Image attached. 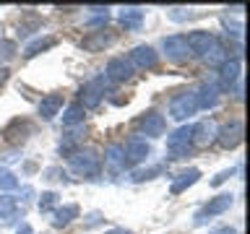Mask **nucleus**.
<instances>
[{
    "instance_id": "nucleus-1",
    "label": "nucleus",
    "mask_w": 250,
    "mask_h": 234,
    "mask_svg": "<svg viewBox=\"0 0 250 234\" xmlns=\"http://www.w3.org/2000/svg\"><path fill=\"white\" fill-rule=\"evenodd\" d=\"M68 167L73 175H81V177H94L99 175V167H102V159L97 151L86 148V151H76L68 156Z\"/></svg>"
},
{
    "instance_id": "nucleus-2",
    "label": "nucleus",
    "mask_w": 250,
    "mask_h": 234,
    "mask_svg": "<svg viewBox=\"0 0 250 234\" xmlns=\"http://www.w3.org/2000/svg\"><path fill=\"white\" fill-rule=\"evenodd\" d=\"M190 136H193V125H183V128H177L172 136L167 138V148L172 154V159H183V156L190 154Z\"/></svg>"
},
{
    "instance_id": "nucleus-3",
    "label": "nucleus",
    "mask_w": 250,
    "mask_h": 234,
    "mask_svg": "<svg viewBox=\"0 0 250 234\" xmlns=\"http://www.w3.org/2000/svg\"><path fill=\"white\" fill-rule=\"evenodd\" d=\"M195 109H198L195 94H193V91H183V94H177V97L172 99L169 117H172V120H188L190 115H195Z\"/></svg>"
},
{
    "instance_id": "nucleus-4",
    "label": "nucleus",
    "mask_w": 250,
    "mask_h": 234,
    "mask_svg": "<svg viewBox=\"0 0 250 234\" xmlns=\"http://www.w3.org/2000/svg\"><path fill=\"white\" fill-rule=\"evenodd\" d=\"M164 128H167V122H164V117L159 112H154V109H148V112H144L136 120V130L138 133H144V136L148 138H159Z\"/></svg>"
},
{
    "instance_id": "nucleus-5",
    "label": "nucleus",
    "mask_w": 250,
    "mask_h": 234,
    "mask_svg": "<svg viewBox=\"0 0 250 234\" xmlns=\"http://www.w3.org/2000/svg\"><path fill=\"white\" fill-rule=\"evenodd\" d=\"M242 133H245L242 120H232V122H227L224 128L216 130V143L222 146V148H227V151H232L234 146L242 143Z\"/></svg>"
},
{
    "instance_id": "nucleus-6",
    "label": "nucleus",
    "mask_w": 250,
    "mask_h": 234,
    "mask_svg": "<svg viewBox=\"0 0 250 234\" xmlns=\"http://www.w3.org/2000/svg\"><path fill=\"white\" fill-rule=\"evenodd\" d=\"M148 154H151V146H148L144 138H128V143L123 146L125 167H133V164H141V161H144Z\"/></svg>"
},
{
    "instance_id": "nucleus-7",
    "label": "nucleus",
    "mask_w": 250,
    "mask_h": 234,
    "mask_svg": "<svg viewBox=\"0 0 250 234\" xmlns=\"http://www.w3.org/2000/svg\"><path fill=\"white\" fill-rule=\"evenodd\" d=\"M102 97H104V76H99V78H94V81H89L81 89V104L83 109H94V107H99V101Z\"/></svg>"
},
{
    "instance_id": "nucleus-8",
    "label": "nucleus",
    "mask_w": 250,
    "mask_h": 234,
    "mask_svg": "<svg viewBox=\"0 0 250 234\" xmlns=\"http://www.w3.org/2000/svg\"><path fill=\"white\" fill-rule=\"evenodd\" d=\"M128 62H130L133 68L151 70V68H156V62H159V55H156L154 47H148V44H138V47H133V52H130Z\"/></svg>"
},
{
    "instance_id": "nucleus-9",
    "label": "nucleus",
    "mask_w": 250,
    "mask_h": 234,
    "mask_svg": "<svg viewBox=\"0 0 250 234\" xmlns=\"http://www.w3.org/2000/svg\"><path fill=\"white\" fill-rule=\"evenodd\" d=\"M216 122L214 120H203L198 125H193V136H190V146L195 148H206L216 140Z\"/></svg>"
},
{
    "instance_id": "nucleus-10",
    "label": "nucleus",
    "mask_w": 250,
    "mask_h": 234,
    "mask_svg": "<svg viewBox=\"0 0 250 234\" xmlns=\"http://www.w3.org/2000/svg\"><path fill=\"white\" fill-rule=\"evenodd\" d=\"M185 42H188V50L195 52V55H206L219 44L211 31H190V34L185 37Z\"/></svg>"
},
{
    "instance_id": "nucleus-11",
    "label": "nucleus",
    "mask_w": 250,
    "mask_h": 234,
    "mask_svg": "<svg viewBox=\"0 0 250 234\" xmlns=\"http://www.w3.org/2000/svg\"><path fill=\"white\" fill-rule=\"evenodd\" d=\"M232 200H234V195H232V193L216 195L214 200H208L206 206H203V211H198V216H195V224L201 226L203 221H206V216H219V214H224V211L232 206Z\"/></svg>"
},
{
    "instance_id": "nucleus-12",
    "label": "nucleus",
    "mask_w": 250,
    "mask_h": 234,
    "mask_svg": "<svg viewBox=\"0 0 250 234\" xmlns=\"http://www.w3.org/2000/svg\"><path fill=\"white\" fill-rule=\"evenodd\" d=\"M164 55H167V60L172 62H183L188 60V55H190V50H188V42L183 34H172L164 39Z\"/></svg>"
},
{
    "instance_id": "nucleus-13",
    "label": "nucleus",
    "mask_w": 250,
    "mask_h": 234,
    "mask_svg": "<svg viewBox=\"0 0 250 234\" xmlns=\"http://www.w3.org/2000/svg\"><path fill=\"white\" fill-rule=\"evenodd\" d=\"M133 68L125 58H112L107 62V70H104V78H109V81H115V83H123V81H128V78L133 76Z\"/></svg>"
},
{
    "instance_id": "nucleus-14",
    "label": "nucleus",
    "mask_w": 250,
    "mask_h": 234,
    "mask_svg": "<svg viewBox=\"0 0 250 234\" xmlns=\"http://www.w3.org/2000/svg\"><path fill=\"white\" fill-rule=\"evenodd\" d=\"M29 136H31V122L29 120H13L3 130V138L8 140V143H23Z\"/></svg>"
},
{
    "instance_id": "nucleus-15",
    "label": "nucleus",
    "mask_w": 250,
    "mask_h": 234,
    "mask_svg": "<svg viewBox=\"0 0 250 234\" xmlns=\"http://www.w3.org/2000/svg\"><path fill=\"white\" fill-rule=\"evenodd\" d=\"M62 109V94H47V97L39 101V117H42L44 122L55 120V115H58Z\"/></svg>"
},
{
    "instance_id": "nucleus-16",
    "label": "nucleus",
    "mask_w": 250,
    "mask_h": 234,
    "mask_svg": "<svg viewBox=\"0 0 250 234\" xmlns=\"http://www.w3.org/2000/svg\"><path fill=\"white\" fill-rule=\"evenodd\" d=\"M195 94V101H198V109H214L219 104V86L214 83H203Z\"/></svg>"
},
{
    "instance_id": "nucleus-17",
    "label": "nucleus",
    "mask_w": 250,
    "mask_h": 234,
    "mask_svg": "<svg viewBox=\"0 0 250 234\" xmlns=\"http://www.w3.org/2000/svg\"><path fill=\"white\" fill-rule=\"evenodd\" d=\"M219 81H222L224 89H232V86L240 81V60L229 58L227 62H222V65H219Z\"/></svg>"
},
{
    "instance_id": "nucleus-18",
    "label": "nucleus",
    "mask_w": 250,
    "mask_h": 234,
    "mask_svg": "<svg viewBox=\"0 0 250 234\" xmlns=\"http://www.w3.org/2000/svg\"><path fill=\"white\" fill-rule=\"evenodd\" d=\"M198 177H201V169H195V167L185 169V172H180V175L175 177V182H172V187H169V193H172V195H180V193H185L190 185H195V182H198Z\"/></svg>"
},
{
    "instance_id": "nucleus-19",
    "label": "nucleus",
    "mask_w": 250,
    "mask_h": 234,
    "mask_svg": "<svg viewBox=\"0 0 250 234\" xmlns=\"http://www.w3.org/2000/svg\"><path fill=\"white\" fill-rule=\"evenodd\" d=\"M112 42H115V37L109 34V31H94L91 37H86L81 42V47L86 52H99V50H104V47H109Z\"/></svg>"
},
{
    "instance_id": "nucleus-20",
    "label": "nucleus",
    "mask_w": 250,
    "mask_h": 234,
    "mask_svg": "<svg viewBox=\"0 0 250 234\" xmlns=\"http://www.w3.org/2000/svg\"><path fill=\"white\" fill-rule=\"evenodd\" d=\"M73 218H78V206H76V203H68V206H62V208L55 211L52 226H55V229H62V226H68Z\"/></svg>"
},
{
    "instance_id": "nucleus-21",
    "label": "nucleus",
    "mask_w": 250,
    "mask_h": 234,
    "mask_svg": "<svg viewBox=\"0 0 250 234\" xmlns=\"http://www.w3.org/2000/svg\"><path fill=\"white\" fill-rule=\"evenodd\" d=\"M120 23L125 29H141V23H144V11L141 8H123L120 11Z\"/></svg>"
},
{
    "instance_id": "nucleus-22",
    "label": "nucleus",
    "mask_w": 250,
    "mask_h": 234,
    "mask_svg": "<svg viewBox=\"0 0 250 234\" xmlns=\"http://www.w3.org/2000/svg\"><path fill=\"white\" fill-rule=\"evenodd\" d=\"M104 164H107L109 169H115V172L125 169V156H123V146H117V143L107 146V151H104Z\"/></svg>"
},
{
    "instance_id": "nucleus-23",
    "label": "nucleus",
    "mask_w": 250,
    "mask_h": 234,
    "mask_svg": "<svg viewBox=\"0 0 250 234\" xmlns=\"http://www.w3.org/2000/svg\"><path fill=\"white\" fill-rule=\"evenodd\" d=\"M55 44H58V39H55V37H39V39H34V42L26 44V50H23V58H34V55L50 50V47H55Z\"/></svg>"
},
{
    "instance_id": "nucleus-24",
    "label": "nucleus",
    "mask_w": 250,
    "mask_h": 234,
    "mask_svg": "<svg viewBox=\"0 0 250 234\" xmlns=\"http://www.w3.org/2000/svg\"><path fill=\"white\" fill-rule=\"evenodd\" d=\"M83 112L86 109L81 104H70L65 109V115H62V125L65 128H76V125H83Z\"/></svg>"
},
{
    "instance_id": "nucleus-25",
    "label": "nucleus",
    "mask_w": 250,
    "mask_h": 234,
    "mask_svg": "<svg viewBox=\"0 0 250 234\" xmlns=\"http://www.w3.org/2000/svg\"><path fill=\"white\" fill-rule=\"evenodd\" d=\"M203 60H206L208 65L219 68V65H222V62H227V60H229V52H227L222 44H216V47H214V50H211V52H206V55H203Z\"/></svg>"
},
{
    "instance_id": "nucleus-26",
    "label": "nucleus",
    "mask_w": 250,
    "mask_h": 234,
    "mask_svg": "<svg viewBox=\"0 0 250 234\" xmlns=\"http://www.w3.org/2000/svg\"><path fill=\"white\" fill-rule=\"evenodd\" d=\"M16 187H19V177H16L8 167H0V190L11 193V190H16Z\"/></svg>"
},
{
    "instance_id": "nucleus-27",
    "label": "nucleus",
    "mask_w": 250,
    "mask_h": 234,
    "mask_svg": "<svg viewBox=\"0 0 250 234\" xmlns=\"http://www.w3.org/2000/svg\"><path fill=\"white\" fill-rule=\"evenodd\" d=\"M16 214V198L13 195H0V218H11Z\"/></svg>"
},
{
    "instance_id": "nucleus-28",
    "label": "nucleus",
    "mask_w": 250,
    "mask_h": 234,
    "mask_svg": "<svg viewBox=\"0 0 250 234\" xmlns=\"http://www.w3.org/2000/svg\"><path fill=\"white\" fill-rule=\"evenodd\" d=\"M55 206H58V193H42V198H39V211H42V214H50V211H55Z\"/></svg>"
},
{
    "instance_id": "nucleus-29",
    "label": "nucleus",
    "mask_w": 250,
    "mask_h": 234,
    "mask_svg": "<svg viewBox=\"0 0 250 234\" xmlns=\"http://www.w3.org/2000/svg\"><path fill=\"white\" fill-rule=\"evenodd\" d=\"M156 175H162V167H148V169H138L133 172V182H144V179H151Z\"/></svg>"
},
{
    "instance_id": "nucleus-30",
    "label": "nucleus",
    "mask_w": 250,
    "mask_h": 234,
    "mask_svg": "<svg viewBox=\"0 0 250 234\" xmlns=\"http://www.w3.org/2000/svg\"><path fill=\"white\" fill-rule=\"evenodd\" d=\"M16 55V42H0V60H11Z\"/></svg>"
},
{
    "instance_id": "nucleus-31",
    "label": "nucleus",
    "mask_w": 250,
    "mask_h": 234,
    "mask_svg": "<svg viewBox=\"0 0 250 234\" xmlns=\"http://www.w3.org/2000/svg\"><path fill=\"white\" fill-rule=\"evenodd\" d=\"M232 175H234V169H224L222 175H216L214 179H211V185H214V187H219V185H222V182H227V179H229Z\"/></svg>"
},
{
    "instance_id": "nucleus-32",
    "label": "nucleus",
    "mask_w": 250,
    "mask_h": 234,
    "mask_svg": "<svg viewBox=\"0 0 250 234\" xmlns=\"http://www.w3.org/2000/svg\"><path fill=\"white\" fill-rule=\"evenodd\" d=\"M190 16H193V13H180V8H172V11H169V19H172V21H188Z\"/></svg>"
},
{
    "instance_id": "nucleus-33",
    "label": "nucleus",
    "mask_w": 250,
    "mask_h": 234,
    "mask_svg": "<svg viewBox=\"0 0 250 234\" xmlns=\"http://www.w3.org/2000/svg\"><path fill=\"white\" fill-rule=\"evenodd\" d=\"M97 224H102V214L94 211V214H89V218H86V226H97Z\"/></svg>"
},
{
    "instance_id": "nucleus-34",
    "label": "nucleus",
    "mask_w": 250,
    "mask_h": 234,
    "mask_svg": "<svg viewBox=\"0 0 250 234\" xmlns=\"http://www.w3.org/2000/svg\"><path fill=\"white\" fill-rule=\"evenodd\" d=\"M211 234H237V232H234L232 226H222V229H214Z\"/></svg>"
},
{
    "instance_id": "nucleus-35",
    "label": "nucleus",
    "mask_w": 250,
    "mask_h": 234,
    "mask_svg": "<svg viewBox=\"0 0 250 234\" xmlns=\"http://www.w3.org/2000/svg\"><path fill=\"white\" fill-rule=\"evenodd\" d=\"M16 234H34V232H31V226H29V224H21V226H19V232H16Z\"/></svg>"
},
{
    "instance_id": "nucleus-36",
    "label": "nucleus",
    "mask_w": 250,
    "mask_h": 234,
    "mask_svg": "<svg viewBox=\"0 0 250 234\" xmlns=\"http://www.w3.org/2000/svg\"><path fill=\"white\" fill-rule=\"evenodd\" d=\"M8 73H11L8 68H0V83H5V81H8Z\"/></svg>"
},
{
    "instance_id": "nucleus-37",
    "label": "nucleus",
    "mask_w": 250,
    "mask_h": 234,
    "mask_svg": "<svg viewBox=\"0 0 250 234\" xmlns=\"http://www.w3.org/2000/svg\"><path fill=\"white\" fill-rule=\"evenodd\" d=\"M31 195H34V190H31V187H23V200H29Z\"/></svg>"
},
{
    "instance_id": "nucleus-38",
    "label": "nucleus",
    "mask_w": 250,
    "mask_h": 234,
    "mask_svg": "<svg viewBox=\"0 0 250 234\" xmlns=\"http://www.w3.org/2000/svg\"><path fill=\"white\" fill-rule=\"evenodd\" d=\"M107 234H133L130 229H112V232H107Z\"/></svg>"
}]
</instances>
